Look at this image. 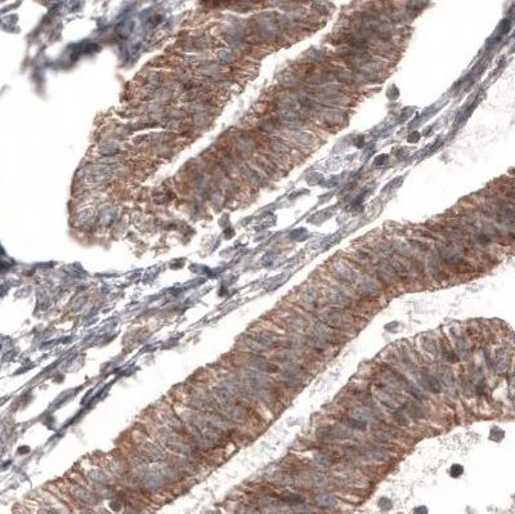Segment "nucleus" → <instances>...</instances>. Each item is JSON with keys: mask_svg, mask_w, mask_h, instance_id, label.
Segmentation results:
<instances>
[{"mask_svg": "<svg viewBox=\"0 0 515 514\" xmlns=\"http://www.w3.org/2000/svg\"><path fill=\"white\" fill-rule=\"evenodd\" d=\"M433 248L441 263L446 267L448 272H453L456 275H470L477 269L459 249L453 248L448 244L441 243V241H435Z\"/></svg>", "mask_w": 515, "mask_h": 514, "instance_id": "f257e3e1", "label": "nucleus"}, {"mask_svg": "<svg viewBox=\"0 0 515 514\" xmlns=\"http://www.w3.org/2000/svg\"><path fill=\"white\" fill-rule=\"evenodd\" d=\"M327 268H329L330 275L334 277V280L336 281L339 285H343V286L346 287L355 286L357 281H358L359 275H361L345 257H336L334 258V259H331L329 263H327Z\"/></svg>", "mask_w": 515, "mask_h": 514, "instance_id": "f03ea898", "label": "nucleus"}, {"mask_svg": "<svg viewBox=\"0 0 515 514\" xmlns=\"http://www.w3.org/2000/svg\"><path fill=\"white\" fill-rule=\"evenodd\" d=\"M318 319L326 326L331 328L332 330H336L339 333H353L355 330V320L352 314L348 311L336 310V308H330V310H323Z\"/></svg>", "mask_w": 515, "mask_h": 514, "instance_id": "7ed1b4c3", "label": "nucleus"}, {"mask_svg": "<svg viewBox=\"0 0 515 514\" xmlns=\"http://www.w3.org/2000/svg\"><path fill=\"white\" fill-rule=\"evenodd\" d=\"M316 124L320 125L322 129L329 130V132H335V130L340 129L345 127L349 116L344 111L343 109H336V107H322V109L316 114L313 118Z\"/></svg>", "mask_w": 515, "mask_h": 514, "instance_id": "20e7f679", "label": "nucleus"}, {"mask_svg": "<svg viewBox=\"0 0 515 514\" xmlns=\"http://www.w3.org/2000/svg\"><path fill=\"white\" fill-rule=\"evenodd\" d=\"M348 289L349 287L339 284L336 286H327L323 291V299L331 308L350 311L354 307L355 299Z\"/></svg>", "mask_w": 515, "mask_h": 514, "instance_id": "39448f33", "label": "nucleus"}, {"mask_svg": "<svg viewBox=\"0 0 515 514\" xmlns=\"http://www.w3.org/2000/svg\"><path fill=\"white\" fill-rule=\"evenodd\" d=\"M298 304L304 312L318 316L323 311V294L314 285L304 286L298 295Z\"/></svg>", "mask_w": 515, "mask_h": 514, "instance_id": "423d86ee", "label": "nucleus"}, {"mask_svg": "<svg viewBox=\"0 0 515 514\" xmlns=\"http://www.w3.org/2000/svg\"><path fill=\"white\" fill-rule=\"evenodd\" d=\"M355 291L359 294V296L362 298V300H367V301H373L381 295V293L384 291L382 286L380 285V282L377 281V278L373 276L372 272H364V273H361L358 277V281L354 286Z\"/></svg>", "mask_w": 515, "mask_h": 514, "instance_id": "0eeeda50", "label": "nucleus"}, {"mask_svg": "<svg viewBox=\"0 0 515 514\" xmlns=\"http://www.w3.org/2000/svg\"><path fill=\"white\" fill-rule=\"evenodd\" d=\"M388 260L391 262L392 267H393L394 272L397 275L400 284L406 285V286H411V285L419 282L418 275H416L411 262L407 258H402L393 254L391 258H388Z\"/></svg>", "mask_w": 515, "mask_h": 514, "instance_id": "6e6552de", "label": "nucleus"}, {"mask_svg": "<svg viewBox=\"0 0 515 514\" xmlns=\"http://www.w3.org/2000/svg\"><path fill=\"white\" fill-rule=\"evenodd\" d=\"M377 281L380 282V285L382 286V289L385 290H392V289H397V286L400 285V281H398L397 275L394 272L393 267H392L391 262L388 259H377L376 263L373 264L372 271Z\"/></svg>", "mask_w": 515, "mask_h": 514, "instance_id": "1a4fd4ad", "label": "nucleus"}, {"mask_svg": "<svg viewBox=\"0 0 515 514\" xmlns=\"http://www.w3.org/2000/svg\"><path fill=\"white\" fill-rule=\"evenodd\" d=\"M279 380L281 385L286 388H299L304 384L305 381V370L303 365H290L285 366L282 371H280Z\"/></svg>", "mask_w": 515, "mask_h": 514, "instance_id": "9d476101", "label": "nucleus"}, {"mask_svg": "<svg viewBox=\"0 0 515 514\" xmlns=\"http://www.w3.org/2000/svg\"><path fill=\"white\" fill-rule=\"evenodd\" d=\"M243 365L242 366L249 367V369L256 370L263 374H280V366L263 355H255V353H247L243 356Z\"/></svg>", "mask_w": 515, "mask_h": 514, "instance_id": "9b49d317", "label": "nucleus"}, {"mask_svg": "<svg viewBox=\"0 0 515 514\" xmlns=\"http://www.w3.org/2000/svg\"><path fill=\"white\" fill-rule=\"evenodd\" d=\"M281 325L294 334H305L309 328L307 319L296 311H286L281 315Z\"/></svg>", "mask_w": 515, "mask_h": 514, "instance_id": "f8f14e48", "label": "nucleus"}, {"mask_svg": "<svg viewBox=\"0 0 515 514\" xmlns=\"http://www.w3.org/2000/svg\"><path fill=\"white\" fill-rule=\"evenodd\" d=\"M425 264H427L428 277L437 281V282H444L446 280H448V271L446 269V267L441 263V260L438 259V257H437L434 250H432L430 253L427 254V257H425Z\"/></svg>", "mask_w": 515, "mask_h": 514, "instance_id": "ddd939ff", "label": "nucleus"}, {"mask_svg": "<svg viewBox=\"0 0 515 514\" xmlns=\"http://www.w3.org/2000/svg\"><path fill=\"white\" fill-rule=\"evenodd\" d=\"M313 333L329 346H340V344L345 343V337L341 333L332 330L331 328L326 326L321 321L316 322L313 325Z\"/></svg>", "mask_w": 515, "mask_h": 514, "instance_id": "4468645a", "label": "nucleus"}, {"mask_svg": "<svg viewBox=\"0 0 515 514\" xmlns=\"http://www.w3.org/2000/svg\"><path fill=\"white\" fill-rule=\"evenodd\" d=\"M287 137L290 139V142L293 143L294 146L300 148H304V150H314V148L318 146V139L314 136L313 133H309V132H305V130H294V132H289L287 133Z\"/></svg>", "mask_w": 515, "mask_h": 514, "instance_id": "2eb2a0df", "label": "nucleus"}, {"mask_svg": "<svg viewBox=\"0 0 515 514\" xmlns=\"http://www.w3.org/2000/svg\"><path fill=\"white\" fill-rule=\"evenodd\" d=\"M70 492H71L72 497H75L77 501L84 502L86 505H92L97 501V495L92 491H89L85 486L79 485V483H72L70 486Z\"/></svg>", "mask_w": 515, "mask_h": 514, "instance_id": "dca6fc26", "label": "nucleus"}, {"mask_svg": "<svg viewBox=\"0 0 515 514\" xmlns=\"http://www.w3.org/2000/svg\"><path fill=\"white\" fill-rule=\"evenodd\" d=\"M491 365L497 374L506 372V370L509 369L510 365L509 351H507L506 348H498L497 351H496V353H494L493 360L491 361Z\"/></svg>", "mask_w": 515, "mask_h": 514, "instance_id": "f3484780", "label": "nucleus"}, {"mask_svg": "<svg viewBox=\"0 0 515 514\" xmlns=\"http://www.w3.org/2000/svg\"><path fill=\"white\" fill-rule=\"evenodd\" d=\"M304 346L308 349H311L312 352H314V353H318V355H325L326 352H329L330 347L329 344H326L322 339L317 337L313 331L305 335Z\"/></svg>", "mask_w": 515, "mask_h": 514, "instance_id": "a211bd4d", "label": "nucleus"}, {"mask_svg": "<svg viewBox=\"0 0 515 514\" xmlns=\"http://www.w3.org/2000/svg\"><path fill=\"white\" fill-rule=\"evenodd\" d=\"M302 482L309 487L320 488L327 483V479L321 473H307V474L302 476Z\"/></svg>", "mask_w": 515, "mask_h": 514, "instance_id": "6ab92c4d", "label": "nucleus"}, {"mask_svg": "<svg viewBox=\"0 0 515 514\" xmlns=\"http://www.w3.org/2000/svg\"><path fill=\"white\" fill-rule=\"evenodd\" d=\"M420 380L427 390H429V392H432V393H435V394L441 393L442 385H441V383H439L438 379L435 378L434 375H432V374H429V372H423L420 376Z\"/></svg>", "mask_w": 515, "mask_h": 514, "instance_id": "aec40b11", "label": "nucleus"}, {"mask_svg": "<svg viewBox=\"0 0 515 514\" xmlns=\"http://www.w3.org/2000/svg\"><path fill=\"white\" fill-rule=\"evenodd\" d=\"M362 458L367 459V460L372 461H382L387 458V454L382 449H380L379 446H373V445H370V446H366L363 450H362Z\"/></svg>", "mask_w": 515, "mask_h": 514, "instance_id": "412c9836", "label": "nucleus"}, {"mask_svg": "<svg viewBox=\"0 0 515 514\" xmlns=\"http://www.w3.org/2000/svg\"><path fill=\"white\" fill-rule=\"evenodd\" d=\"M314 502L320 508H334L338 504V500H336V497L332 493L321 492L314 496Z\"/></svg>", "mask_w": 515, "mask_h": 514, "instance_id": "4be33fe9", "label": "nucleus"}, {"mask_svg": "<svg viewBox=\"0 0 515 514\" xmlns=\"http://www.w3.org/2000/svg\"><path fill=\"white\" fill-rule=\"evenodd\" d=\"M406 406V413L411 415L415 419H423L425 418V410L421 406V403H419V401H407L405 403Z\"/></svg>", "mask_w": 515, "mask_h": 514, "instance_id": "5701e85b", "label": "nucleus"}, {"mask_svg": "<svg viewBox=\"0 0 515 514\" xmlns=\"http://www.w3.org/2000/svg\"><path fill=\"white\" fill-rule=\"evenodd\" d=\"M402 387L405 388L406 392L410 393V394H411V396L414 397V398L416 399V401H425V399H427V396H425V394H424V393L421 392L420 388H419L418 385L415 384L414 381L409 380V379H407V378H406V380L403 381Z\"/></svg>", "mask_w": 515, "mask_h": 514, "instance_id": "b1692460", "label": "nucleus"}, {"mask_svg": "<svg viewBox=\"0 0 515 514\" xmlns=\"http://www.w3.org/2000/svg\"><path fill=\"white\" fill-rule=\"evenodd\" d=\"M341 422H343V426L349 427V428L355 429V431L363 432L367 428V422H366V420L357 419V418L352 417V415H346V417H344Z\"/></svg>", "mask_w": 515, "mask_h": 514, "instance_id": "393cba45", "label": "nucleus"}, {"mask_svg": "<svg viewBox=\"0 0 515 514\" xmlns=\"http://www.w3.org/2000/svg\"><path fill=\"white\" fill-rule=\"evenodd\" d=\"M314 461L321 469H329L334 463V455H331L329 452H320V454L314 455Z\"/></svg>", "mask_w": 515, "mask_h": 514, "instance_id": "a878e982", "label": "nucleus"}, {"mask_svg": "<svg viewBox=\"0 0 515 514\" xmlns=\"http://www.w3.org/2000/svg\"><path fill=\"white\" fill-rule=\"evenodd\" d=\"M281 499H282V501L287 502V504L291 506H300L305 500L302 495H299V493H294V492L285 493Z\"/></svg>", "mask_w": 515, "mask_h": 514, "instance_id": "bb28decb", "label": "nucleus"}, {"mask_svg": "<svg viewBox=\"0 0 515 514\" xmlns=\"http://www.w3.org/2000/svg\"><path fill=\"white\" fill-rule=\"evenodd\" d=\"M393 419H394V422L397 423L398 426L410 427V418H409V414L406 413V410H402V408H397V410H394Z\"/></svg>", "mask_w": 515, "mask_h": 514, "instance_id": "cd10ccee", "label": "nucleus"}, {"mask_svg": "<svg viewBox=\"0 0 515 514\" xmlns=\"http://www.w3.org/2000/svg\"><path fill=\"white\" fill-rule=\"evenodd\" d=\"M423 348H424V351L428 352V353H430V355L437 356L439 352V347H438V344H437V340H434L433 338H430V337L424 338Z\"/></svg>", "mask_w": 515, "mask_h": 514, "instance_id": "c85d7f7f", "label": "nucleus"}, {"mask_svg": "<svg viewBox=\"0 0 515 514\" xmlns=\"http://www.w3.org/2000/svg\"><path fill=\"white\" fill-rule=\"evenodd\" d=\"M442 351H443L444 358H446L450 364H456V362H459V356H457L456 352L448 346L447 343L442 346Z\"/></svg>", "mask_w": 515, "mask_h": 514, "instance_id": "c756f323", "label": "nucleus"}, {"mask_svg": "<svg viewBox=\"0 0 515 514\" xmlns=\"http://www.w3.org/2000/svg\"><path fill=\"white\" fill-rule=\"evenodd\" d=\"M401 360H402L403 365H405L407 369L415 371V369H416V364L414 362V360H412L411 355H410V352L407 351V349H402V351H401Z\"/></svg>", "mask_w": 515, "mask_h": 514, "instance_id": "7c9ffc66", "label": "nucleus"}, {"mask_svg": "<svg viewBox=\"0 0 515 514\" xmlns=\"http://www.w3.org/2000/svg\"><path fill=\"white\" fill-rule=\"evenodd\" d=\"M450 473H451V476L452 477H460L464 473V468L461 467V465L456 464V465H452L450 469Z\"/></svg>", "mask_w": 515, "mask_h": 514, "instance_id": "2f4dec72", "label": "nucleus"}, {"mask_svg": "<svg viewBox=\"0 0 515 514\" xmlns=\"http://www.w3.org/2000/svg\"><path fill=\"white\" fill-rule=\"evenodd\" d=\"M237 514H258L255 511V509H252L251 506L249 505H241L240 508L237 509Z\"/></svg>", "mask_w": 515, "mask_h": 514, "instance_id": "473e14b6", "label": "nucleus"}, {"mask_svg": "<svg viewBox=\"0 0 515 514\" xmlns=\"http://www.w3.org/2000/svg\"><path fill=\"white\" fill-rule=\"evenodd\" d=\"M380 506H381L384 510H389V509L392 508V501L389 499H387V497H384V499L380 500Z\"/></svg>", "mask_w": 515, "mask_h": 514, "instance_id": "72a5a7b5", "label": "nucleus"}, {"mask_svg": "<svg viewBox=\"0 0 515 514\" xmlns=\"http://www.w3.org/2000/svg\"><path fill=\"white\" fill-rule=\"evenodd\" d=\"M416 514H427V508H420L418 510H415Z\"/></svg>", "mask_w": 515, "mask_h": 514, "instance_id": "f704fd0d", "label": "nucleus"}]
</instances>
